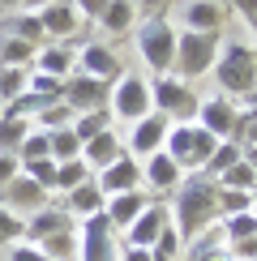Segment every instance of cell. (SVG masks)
Masks as SVG:
<instances>
[{
	"mask_svg": "<svg viewBox=\"0 0 257 261\" xmlns=\"http://www.w3.org/2000/svg\"><path fill=\"white\" fill-rule=\"evenodd\" d=\"M214 146H219V137L206 133L197 120H189V124H171L167 137H163V150H167V154L176 159L185 171H201V163L214 154Z\"/></svg>",
	"mask_w": 257,
	"mask_h": 261,
	"instance_id": "cell-5",
	"label": "cell"
},
{
	"mask_svg": "<svg viewBox=\"0 0 257 261\" xmlns=\"http://www.w3.org/2000/svg\"><path fill=\"white\" fill-rule=\"evenodd\" d=\"M94 184L103 189V197H116V193H128V189H142V163L133 154H120L112 167L94 171Z\"/></svg>",
	"mask_w": 257,
	"mask_h": 261,
	"instance_id": "cell-17",
	"label": "cell"
},
{
	"mask_svg": "<svg viewBox=\"0 0 257 261\" xmlns=\"http://www.w3.org/2000/svg\"><path fill=\"white\" fill-rule=\"evenodd\" d=\"M150 103H155V112L159 116H167L171 124H189V120H197V103H201V94L193 90L189 82H180V77H150Z\"/></svg>",
	"mask_w": 257,
	"mask_h": 261,
	"instance_id": "cell-6",
	"label": "cell"
},
{
	"mask_svg": "<svg viewBox=\"0 0 257 261\" xmlns=\"http://www.w3.org/2000/svg\"><path fill=\"white\" fill-rule=\"evenodd\" d=\"M146 201H150V197H146V189H128V193H116V197H107V201H103V214H107V223H112V231H124V227L146 210Z\"/></svg>",
	"mask_w": 257,
	"mask_h": 261,
	"instance_id": "cell-20",
	"label": "cell"
},
{
	"mask_svg": "<svg viewBox=\"0 0 257 261\" xmlns=\"http://www.w3.org/2000/svg\"><path fill=\"white\" fill-rule=\"evenodd\" d=\"M253 193H240V189H219V219L227 214H240V210H253Z\"/></svg>",
	"mask_w": 257,
	"mask_h": 261,
	"instance_id": "cell-38",
	"label": "cell"
},
{
	"mask_svg": "<svg viewBox=\"0 0 257 261\" xmlns=\"http://www.w3.org/2000/svg\"><path fill=\"white\" fill-rule=\"evenodd\" d=\"M0 112H5V103H0Z\"/></svg>",
	"mask_w": 257,
	"mask_h": 261,
	"instance_id": "cell-54",
	"label": "cell"
},
{
	"mask_svg": "<svg viewBox=\"0 0 257 261\" xmlns=\"http://www.w3.org/2000/svg\"><path fill=\"white\" fill-rule=\"evenodd\" d=\"M227 261H257V236H244V240L227 244Z\"/></svg>",
	"mask_w": 257,
	"mask_h": 261,
	"instance_id": "cell-44",
	"label": "cell"
},
{
	"mask_svg": "<svg viewBox=\"0 0 257 261\" xmlns=\"http://www.w3.org/2000/svg\"><path fill=\"white\" fill-rule=\"evenodd\" d=\"M167 128H171V120H167V116L150 112V116H142V120H133V124H128L124 150H128V154H133L137 163H142V159H150V154H155V150H163Z\"/></svg>",
	"mask_w": 257,
	"mask_h": 261,
	"instance_id": "cell-12",
	"label": "cell"
},
{
	"mask_svg": "<svg viewBox=\"0 0 257 261\" xmlns=\"http://www.w3.org/2000/svg\"><path fill=\"white\" fill-rule=\"evenodd\" d=\"M35 56L39 47L17 35H0V64H9V69H35Z\"/></svg>",
	"mask_w": 257,
	"mask_h": 261,
	"instance_id": "cell-26",
	"label": "cell"
},
{
	"mask_svg": "<svg viewBox=\"0 0 257 261\" xmlns=\"http://www.w3.org/2000/svg\"><path fill=\"white\" fill-rule=\"evenodd\" d=\"M17 171H21V159H17V154H0V189H5Z\"/></svg>",
	"mask_w": 257,
	"mask_h": 261,
	"instance_id": "cell-45",
	"label": "cell"
},
{
	"mask_svg": "<svg viewBox=\"0 0 257 261\" xmlns=\"http://www.w3.org/2000/svg\"><path fill=\"white\" fill-rule=\"evenodd\" d=\"M78 219H69V210H60V205H43V210H35L26 219V236L21 240H30V244H39V240H47V236H56L64 231V227H73Z\"/></svg>",
	"mask_w": 257,
	"mask_h": 261,
	"instance_id": "cell-21",
	"label": "cell"
},
{
	"mask_svg": "<svg viewBox=\"0 0 257 261\" xmlns=\"http://www.w3.org/2000/svg\"><path fill=\"white\" fill-rule=\"evenodd\" d=\"M35 69L39 73H52V77H69L78 69V51L69 43H43L39 56H35Z\"/></svg>",
	"mask_w": 257,
	"mask_h": 261,
	"instance_id": "cell-22",
	"label": "cell"
},
{
	"mask_svg": "<svg viewBox=\"0 0 257 261\" xmlns=\"http://www.w3.org/2000/svg\"><path fill=\"white\" fill-rule=\"evenodd\" d=\"M112 223H107V214H90V219H82V248H78V261H116L120 257V248L112 240Z\"/></svg>",
	"mask_w": 257,
	"mask_h": 261,
	"instance_id": "cell-10",
	"label": "cell"
},
{
	"mask_svg": "<svg viewBox=\"0 0 257 261\" xmlns=\"http://www.w3.org/2000/svg\"><path fill=\"white\" fill-rule=\"evenodd\" d=\"M240 159H244V163H249V167L257 171V146H244V150H240Z\"/></svg>",
	"mask_w": 257,
	"mask_h": 261,
	"instance_id": "cell-50",
	"label": "cell"
},
{
	"mask_svg": "<svg viewBox=\"0 0 257 261\" xmlns=\"http://www.w3.org/2000/svg\"><path fill=\"white\" fill-rule=\"evenodd\" d=\"M86 180H94V171L86 167V159L82 154L64 159V163H56V189L52 193H69V189H78V184H86Z\"/></svg>",
	"mask_w": 257,
	"mask_h": 261,
	"instance_id": "cell-28",
	"label": "cell"
},
{
	"mask_svg": "<svg viewBox=\"0 0 257 261\" xmlns=\"http://www.w3.org/2000/svg\"><path fill=\"white\" fill-rule=\"evenodd\" d=\"M133 35H137V56H142V64L150 69V77H167L171 64H176V35H180V26L167 13H155L146 21H137Z\"/></svg>",
	"mask_w": 257,
	"mask_h": 261,
	"instance_id": "cell-3",
	"label": "cell"
},
{
	"mask_svg": "<svg viewBox=\"0 0 257 261\" xmlns=\"http://www.w3.org/2000/svg\"><path fill=\"white\" fill-rule=\"evenodd\" d=\"M197 124L206 128V133H214L219 141H236L240 137V107H236V99H227V94H201L197 103Z\"/></svg>",
	"mask_w": 257,
	"mask_h": 261,
	"instance_id": "cell-8",
	"label": "cell"
},
{
	"mask_svg": "<svg viewBox=\"0 0 257 261\" xmlns=\"http://www.w3.org/2000/svg\"><path fill=\"white\" fill-rule=\"evenodd\" d=\"M253 184H257V171L249 167V163H232L227 171L219 176V189H240V193H253Z\"/></svg>",
	"mask_w": 257,
	"mask_h": 261,
	"instance_id": "cell-37",
	"label": "cell"
},
{
	"mask_svg": "<svg viewBox=\"0 0 257 261\" xmlns=\"http://www.w3.org/2000/svg\"><path fill=\"white\" fill-rule=\"evenodd\" d=\"M223 5H227L240 21H253V17H257V0H223Z\"/></svg>",
	"mask_w": 257,
	"mask_h": 261,
	"instance_id": "cell-46",
	"label": "cell"
},
{
	"mask_svg": "<svg viewBox=\"0 0 257 261\" xmlns=\"http://www.w3.org/2000/svg\"><path fill=\"white\" fill-rule=\"evenodd\" d=\"M219 47H223V35H201V30H180L176 35V64H171V77L180 82H197L206 77L219 60Z\"/></svg>",
	"mask_w": 257,
	"mask_h": 261,
	"instance_id": "cell-4",
	"label": "cell"
},
{
	"mask_svg": "<svg viewBox=\"0 0 257 261\" xmlns=\"http://www.w3.org/2000/svg\"><path fill=\"white\" fill-rule=\"evenodd\" d=\"M30 120H17V116H0V154H17L21 141L30 137Z\"/></svg>",
	"mask_w": 257,
	"mask_h": 261,
	"instance_id": "cell-30",
	"label": "cell"
},
{
	"mask_svg": "<svg viewBox=\"0 0 257 261\" xmlns=\"http://www.w3.org/2000/svg\"><path fill=\"white\" fill-rule=\"evenodd\" d=\"M107 94H112V82H99V77H90V73L73 69L69 77H64V94H60V99L82 116V112H103Z\"/></svg>",
	"mask_w": 257,
	"mask_h": 261,
	"instance_id": "cell-9",
	"label": "cell"
},
{
	"mask_svg": "<svg viewBox=\"0 0 257 261\" xmlns=\"http://www.w3.org/2000/svg\"><path fill=\"white\" fill-rule=\"evenodd\" d=\"M116 261H150V248H133V244H124Z\"/></svg>",
	"mask_w": 257,
	"mask_h": 261,
	"instance_id": "cell-49",
	"label": "cell"
},
{
	"mask_svg": "<svg viewBox=\"0 0 257 261\" xmlns=\"http://www.w3.org/2000/svg\"><path fill=\"white\" fill-rule=\"evenodd\" d=\"M120 154H128L124 150V141L116 137V128H103L99 137H90V141H82V159H86V167L90 171H103V167H112Z\"/></svg>",
	"mask_w": 257,
	"mask_h": 261,
	"instance_id": "cell-19",
	"label": "cell"
},
{
	"mask_svg": "<svg viewBox=\"0 0 257 261\" xmlns=\"http://www.w3.org/2000/svg\"><path fill=\"white\" fill-rule=\"evenodd\" d=\"M73 116H78V112H73V107L64 103V99H56V103H47V107H43V112H39L30 124H35V128H43V133H52V128H69V124H73Z\"/></svg>",
	"mask_w": 257,
	"mask_h": 261,
	"instance_id": "cell-32",
	"label": "cell"
},
{
	"mask_svg": "<svg viewBox=\"0 0 257 261\" xmlns=\"http://www.w3.org/2000/svg\"><path fill=\"white\" fill-rule=\"evenodd\" d=\"M107 112H112V120H142V116L155 112V103H150V77L142 73H120V77L112 82V94H107Z\"/></svg>",
	"mask_w": 257,
	"mask_h": 261,
	"instance_id": "cell-7",
	"label": "cell"
},
{
	"mask_svg": "<svg viewBox=\"0 0 257 261\" xmlns=\"http://www.w3.org/2000/svg\"><path fill=\"white\" fill-rule=\"evenodd\" d=\"M39 21H43L47 43H69V39H78V30H82L86 17L78 13L73 0H52L47 9H39Z\"/></svg>",
	"mask_w": 257,
	"mask_h": 261,
	"instance_id": "cell-15",
	"label": "cell"
},
{
	"mask_svg": "<svg viewBox=\"0 0 257 261\" xmlns=\"http://www.w3.org/2000/svg\"><path fill=\"white\" fill-rule=\"evenodd\" d=\"M133 5L142 9L146 17H155V13H167V5H171V0H133Z\"/></svg>",
	"mask_w": 257,
	"mask_h": 261,
	"instance_id": "cell-48",
	"label": "cell"
},
{
	"mask_svg": "<svg viewBox=\"0 0 257 261\" xmlns=\"http://www.w3.org/2000/svg\"><path fill=\"white\" fill-rule=\"evenodd\" d=\"M180 184H185V167H180L167 150H155L150 159H142V189L167 197V193H176Z\"/></svg>",
	"mask_w": 257,
	"mask_h": 261,
	"instance_id": "cell-14",
	"label": "cell"
},
{
	"mask_svg": "<svg viewBox=\"0 0 257 261\" xmlns=\"http://www.w3.org/2000/svg\"><path fill=\"white\" fill-rule=\"evenodd\" d=\"M180 253H185V240H180L176 223H167V227H163V236L150 244V261H180Z\"/></svg>",
	"mask_w": 257,
	"mask_h": 261,
	"instance_id": "cell-33",
	"label": "cell"
},
{
	"mask_svg": "<svg viewBox=\"0 0 257 261\" xmlns=\"http://www.w3.org/2000/svg\"><path fill=\"white\" fill-rule=\"evenodd\" d=\"M13 9H21V0H0V13H13Z\"/></svg>",
	"mask_w": 257,
	"mask_h": 261,
	"instance_id": "cell-52",
	"label": "cell"
},
{
	"mask_svg": "<svg viewBox=\"0 0 257 261\" xmlns=\"http://www.w3.org/2000/svg\"><path fill=\"white\" fill-rule=\"evenodd\" d=\"M0 35H17V39H26V43H35V47H43L47 43V35H43V21H39V13H9V21L0 26Z\"/></svg>",
	"mask_w": 257,
	"mask_h": 261,
	"instance_id": "cell-27",
	"label": "cell"
},
{
	"mask_svg": "<svg viewBox=\"0 0 257 261\" xmlns=\"http://www.w3.org/2000/svg\"><path fill=\"white\" fill-rule=\"evenodd\" d=\"M52 0H21V9H26V13H39V9H47Z\"/></svg>",
	"mask_w": 257,
	"mask_h": 261,
	"instance_id": "cell-51",
	"label": "cell"
},
{
	"mask_svg": "<svg viewBox=\"0 0 257 261\" xmlns=\"http://www.w3.org/2000/svg\"><path fill=\"white\" fill-rule=\"evenodd\" d=\"M26 82H30V69H9V64H0V103H13L17 94H26Z\"/></svg>",
	"mask_w": 257,
	"mask_h": 261,
	"instance_id": "cell-36",
	"label": "cell"
},
{
	"mask_svg": "<svg viewBox=\"0 0 257 261\" xmlns=\"http://www.w3.org/2000/svg\"><path fill=\"white\" fill-rule=\"evenodd\" d=\"M103 189L94 180H86V184H78V189H69L64 193V210H69V219H90V214H99L103 210Z\"/></svg>",
	"mask_w": 257,
	"mask_h": 261,
	"instance_id": "cell-24",
	"label": "cell"
},
{
	"mask_svg": "<svg viewBox=\"0 0 257 261\" xmlns=\"http://www.w3.org/2000/svg\"><path fill=\"white\" fill-rule=\"evenodd\" d=\"M171 223V201H146V210L137 214L133 223L124 227V244H133V248H150L159 240V236H163V227Z\"/></svg>",
	"mask_w": 257,
	"mask_h": 261,
	"instance_id": "cell-13",
	"label": "cell"
},
{
	"mask_svg": "<svg viewBox=\"0 0 257 261\" xmlns=\"http://www.w3.org/2000/svg\"><path fill=\"white\" fill-rule=\"evenodd\" d=\"M5 253H9V261H52V257L43 253L39 244H30V240H17V244H9Z\"/></svg>",
	"mask_w": 257,
	"mask_h": 261,
	"instance_id": "cell-43",
	"label": "cell"
},
{
	"mask_svg": "<svg viewBox=\"0 0 257 261\" xmlns=\"http://www.w3.org/2000/svg\"><path fill=\"white\" fill-rule=\"evenodd\" d=\"M94 21H99L103 35L120 39V35H128V30L137 26V5H133V0H107V9H103Z\"/></svg>",
	"mask_w": 257,
	"mask_h": 261,
	"instance_id": "cell-23",
	"label": "cell"
},
{
	"mask_svg": "<svg viewBox=\"0 0 257 261\" xmlns=\"http://www.w3.org/2000/svg\"><path fill=\"white\" fill-rule=\"evenodd\" d=\"M219 231H223V240H227V244L244 240V236H257V205H253V210H240V214L219 219Z\"/></svg>",
	"mask_w": 257,
	"mask_h": 261,
	"instance_id": "cell-29",
	"label": "cell"
},
{
	"mask_svg": "<svg viewBox=\"0 0 257 261\" xmlns=\"http://www.w3.org/2000/svg\"><path fill=\"white\" fill-rule=\"evenodd\" d=\"M39 248H43L52 261H78V248H82V231H78V223L64 227V231H56V236H47V240H39Z\"/></svg>",
	"mask_w": 257,
	"mask_h": 261,
	"instance_id": "cell-25",
	"label": "cell"
},
{
	"mask_svg": "<svg viewBox=\"0 0 257 261\" xmlns=\"http://www.w3.org/2000/svg\"><path fill=\"white\" fill-rule=\"evenodd\" d=\"M73 5H78V13H82V17H90V21H94V17L107 9V0H73Z\"/></svg>",
	"mask_w": 257,
	"mask_h": 261,
	"instance_id": "cell-47",
	"label": "cell"
},
{
	"mask_svg": "<svg viewBox=\"0 0 257 261\" xmlns=\"http://www.w3.org/2000/svg\"><path fill=\"white\" fill-rule=\"evenodd\" d=\"M223 26H227V5H223V0H185V9H180V30L223 35Z\"/></svg>",
	"mask_w": 257,
	"mask_h": 261,
	"instance_id": "cell-16",
	"label": "cell"
},
{
	"mask_svg": "<svg viewBox=\"0 0 257 261\" xmlns=\"http://www.w3.org/2000/svg\"><path fill=\"white\" fill-rule=\"evenodd\" d=\"M210 77L219 82V94L244 99V94L257 86V47H253V43H240V39H223Z\"/></svg>",
	"mask_w": 257,
	"mask_h": 261,
	"instance_id": "cell-2",
	"label": "cell"
},
{
	"mask_svg": "<svg viewBox=\"0 0 257 261\" xmlns=\"http://www.w3.org/2000/svg\"><path fill=\"white\" fill-rule=\"evenodd\" d=\"M244 26H249V30H253V35H257V17H253V21H244Z\"/></svg>",
	"mask_w": 257,
	"mask_h": 261,
	"instance_id": "cell-53",
	"label": "cell"
},
{
	"mask_svg": "<svg viewBox=\"0 0 257 261\" xmlns=\"http://www.w3.org/2000/svg\"><path fill=\"white\" fill-rule=\"evenodd\" d=\"M17 159H21V163H30V159H52V141H47V133H43V128H30V137L21 141Z\"/></svg>",
	"mask_w": 257,
	"mask_h": 261,
	"instance_id": "cell-40",
	"label": "cell"
},
{
	"mask_svg": "<svg viewBox=\"0 0 257 261\" xmlns=\"http://www.w3.org/2000/svg\"><path fill=\"white\" fill-rule=\"evenodd\" d=\"M47 141H52V159H56V163L82 154V141H78V133H73V124H69V128H52Z\"/></svg>",
	"mask_w": 257,
	"mask_h": 261,
	"instance_id": "cell-35",
	"label": "cell"
},
{
	"mask_svg": "<svg viewBox=\"0 0 257 261\" xmlns=\"http://www.w3.org/2000/svg\"><path fill=\"white\" fill-rule=\"evenodd\" d=\"M26 90L43 94V99H60V94H64V77H52V73H39V69H30V82H26Z\"/></svg>",
	"mask_w": 257,
	"mask_h": 261,
	"instance_id": "cell-41",
	"label": "cell"
},
{
	"mask_svg": "<svg viewBox=\"0 0 257 261\" xmlns=\"http://www.w3.org/2000/svg\"><path fill=\"white\" fill-rule=\"evenodd\" d=\"M78 73H90V77H99V82H116L124 69H120V56H116L112 47H103L99 39H90V43L78 47Z\"/></svg>",
	"mask_w": 257,
	"mask_h": 261,
	"instance_id": "cell-18",
	"label": "cell"
},
{
	"mask_svg": "<svg viewBox=\"0 0 257 261\" xmlns=\"http://www.w3.org/2000/svg\"><path fill=\"white\" fill-rule=\"evenodd\" d=\"M47 197H52V193L43 189V184H35L26 171H17V176L0 189V205H5V210H13L17 219H30L35 210H43V205H47Z\"/></svg>",
	"mask_w": 257,
	"mask_h": 261,
	"instance_id": "cell-11",
	"label": "cell"
},
{
	"mask_svg": "<svg viewBox=\"0 0 257 261\" xmlns=\"http://www.w3.org/2000/svg\"><path fill=\"white\" fill-rule=\"evenodd\" d=\"M21 171H26L35 184H43V189H56V159H30V163H21Z\"/></svg>",
	"mask_w": 257,
	"mask_h": 261,
	"instance_id": "cell-39",
	"label": "cell"
},
{
	"mask_svg": "<svg viewBox=\"0 0 257 261\" xmlns=\"http://www.w3.org/2000/svg\"><path fill=\"white\" fill-rule=\"evenodd\" d=\"M232 163H240V141H219L214 146V154L201 163V176H210V180H219L223 171L232 167Z\"/></svg>",
	"mask_w": 257,
	"mask_h": 261,
	"instance_id": "cell-31",
	"label": "cell"
},
{
	"mask_svg": "<svg viewBox=\"0 0 257 261\" xmlns=\"http://www.w3.org/2000/svg\"><path fill=\"white\" fill-rule=\"evenodd\" d=\"M103 128H112V112H82V116H73V133H78V141H90V137H99Z\"/></svg>",
	"mask_w": 257,
	"mask_h": 261,
	"instance_id": "cell-34",
	"label": "cell"
},
{
	"mask_svg": "<svg viewBox=\"0 0 257 261\" xmlns=\"http://www.w3.org/2000/svg\"><path fill=\"white\" fill-rule=\"evenodd\" d=\"M21 236H26V219H17L13 210H5V205H0V244H17Z\"/></svg>",
	"mask_w": 257,
	"mask_h": 261,
	"instance_id": "cell-42",
	"label": "cell"
},
{
	"mask_svg": "<svg viewBox=\"0 0 257 261\" xmlns=\"http://www.w3.org/2000/svg\"><path fill=\"white\" fill-rule=\"evenodd\" d=\"M171 197H176L171 201V223H176L180 240H193V236H201L206 227L219 223V180L193 171Z\"/></svg>",
	"mask_w": 257,
	"mask_h": 261,
	"instance_id": "cell-1",
	"label": "cell"
}]
</instances>
